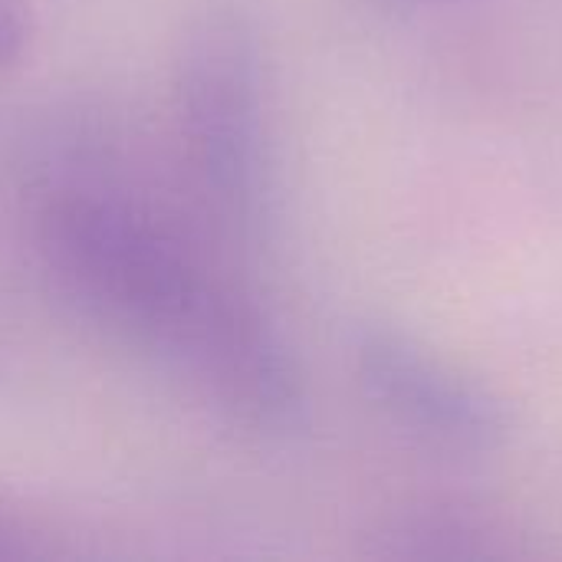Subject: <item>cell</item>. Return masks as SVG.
I'll return each instance as SVG.
<instances>
[{
	"label": "cell",
	"mask_w": 562,
	"mask_h": 562,
	"mask_svg": "<svg viewBox=\"0 0 562 562\" xmlns=\"http://www.w3.org/2000/svg\"><path fill=\"white\" fill-rule=\"evenodd\" d=\"M30 237L53 290L115 342L244 428L300 425L303 385L277 326L168 207L66 165L40 181Z\"/></svg>",
	"instance_id": "6da1fadb"
},
{
	"label": "cell",
	"mask_w": 562,
	"mask_h": 562,
	"mask_svg": "<svg viewBox=\"0 0 562 562\" xmlns=\"http://www.w3.org/2000/svg\"><path fill=\"white\" fill-rule=\"evenodd\" d=\"M171 119L188 188L214 227L250 237L267 217L270 151L257 26L240 0H204L171 63Z\"/></svg>",
	"instance_id": "7a4b0ae2"
},
{
	"label": "cell",
	"mask_w": 562,
	"mask_h": 562,
	"mask_svg": "<svg viewBox=\"0 0 562 562\" xmlns=\"http://www.w3.org/2000/svg\"><path fill=\"white\" fill-rule=\"evenodd\" d=\"M362 375L379 402L405 425L425 428L458 445H484L497 435L501 422L471 389L454 375L431 366L422 352L392 336L362 342Z\"/></svg>",
	"instance_id": "3957f363"
},
{
	"label": "cell",
	"mask_w": 562,
	"mask_h": 562,
	"mask_svg": "<svg viewBox=\"0 0 562 562\" xmlns=\"http://www.w3.org/2000/svg\"><path fill=\"white\" fill-rule=\"evenodd\" d=\"M53 553L46 533L10 501L0 497V560H26Z\"/></svg>",
	"instance_id": "277c9868"
},
{
	"label": "cell",
	"mask_w": 562,
	"mask_h": 562,
	"mask_svg": "<svg viewBox=\"0 0 562 562\" xmlns=\"http://www.w3.org/2000/svg\"><path fill=\"white\" fill-rule=\"evenodd\" d=\"M30 43V16L20 0H0V69L13 66Z\"/></svg>",
	"instance_id": "5b68a950"
}]
</instances>
